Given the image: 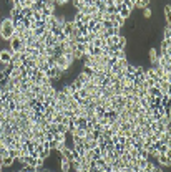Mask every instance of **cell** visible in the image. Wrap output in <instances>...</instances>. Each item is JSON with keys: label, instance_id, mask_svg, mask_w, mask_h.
I'll return each instance as SVG.
<instances>
[{"label": "cell", "instance_id": "1", "mask_svg": "<svg viewBox=\"0 0 171 172\" xmlns=\"http://www.w3.org/2000/svg\"><path fill=\"white\" fill-rule=\"evenodd\" d=\"M0 37H2L5 42H8V40L14 37V23H12V20L8 17H5L2 20V23H0Z\"/></svg>", "mask_w": 171, "mask_h": 172}, {"label": "cell", "instance_id": "2", "mask_svg": "<svg viewBox=\"0 0 171 172\" xmlns=\"http://www.w3.org/2000/svg\"><path fill=\"white\" fill-rule=\"evenodd\" d=\"M158 55H171V40H166V38L161 40Z\"/></svg>", "mask_w": 171, "mask_h": 172}, {"label": "cell", "instance_id": "3", "mask_svg": "<svg viewBox=\"0 0 171 172\" xmlns=\"http://www.w3.org/2000/svg\"><path fill=\"white\" fill-rule=\"evenodd\" d=\"M10 60H12V51H10L8 48H5V50L0 51V63H2L3 66H5V65H8Z\"/></svg>", "mask_w": 171, "mask_h": 172}, {"label": "cell", "instance_id": "4", "mask_svg": "<svg viewBox=\"0 0 171 172\" xmlns=\"http://www.w3.org/2000/svg\"><path fill=\"white\" fill-rule=\"evenodd\" d=\"M156 160H158V164H160L161 167H169L171 165V157L166 156V154H158Z\"/></svg>", "mask_w": 171, "mask_h": 172}, {"label": "cell", "instance_id": "5", "mask_svg": "<svg viewBox=\"0 0 171 172\" xmlns=\"http://www.w3.org/2000/svg\"><path fill=\"white\" fill-rule=\"evenodd\" d=\"M60 170L62 172H70V169H72V162H70L68 159H65L63 156H62V159H60Z\"/></svg>", "mask_w": 171, "mask_h": 172}, {"label": "cell", "instance_id": "6", "mask_svg": "<svg viewBox=\"0 0 171 172\" xmlns=\"http://www.w3.org/2000/svg\"><path fill=\"white\" fill-rule=\"evenodd\" d=\"M150 3H151V0H138V2H136V5H135V8H141V10H143V8H146V7H150Z\"/></svg>", "mask_w": 171, "mask_h": 172}, {"label": "cell", "instance_id": "7", "mask_svg": "<svg viewBox=\"0 0 171 172\" xmlns=\"http://www.w3.org/2000/svg\"><path fill=\"white\" fill-rule=\"evenodd\" d=\"M105 113H107V109H105V108H102V106H97V108H95V118H97V119L105 118Z\"/></svg>", "mask_w": 171, "mask_h": 172}, {"label": "cell", "instance_id": "8", "mask_svg": "<svg viewBox=\"0 0 171 172\" xmlns=\"http://www.w3.org/2000/svg\"><path fill=\"white\" fill-rule=\"evenodd\" d=\"M148 56H150V61H156L158 60V50L156 48H150L148 50Z\"/></svg>", "mask_w": 171, "mask_h": 172}, {"label": "cell", "instance_id": "9", "mask_svg": "<svg viewBox=\"0 0 171 172\" xmlns=\"http://www.w3.org/2000/svg\"><path fill=\"white\" fill-rule=\"evenodd\" d=\"M151 17H153V10H151V7L143 8V18H145V20H150Z\"/></svg>", "mask_w": 171, "mask_h": 172}, {"label": "cell", "instance_id": "10", "mask_svg": "<svg viewBox=\"0 0 171 172\" xmlns=\"http://www.w3.org/2000/svg\"><path fill=\"white\" fill-rule=\"evenodd\" d=\"M72 136H78V137H85L86 136V131L85 129H80V128H76V131L72 134Z\"/></svg>", "mask_w": 171, "mask_h": 172}, {"label": "cell", "instance_id": "11", "mask_svg": "<svg viewBox=\"0 0 171 172\" xmlns=\"http://www.w3.org/2000/svg\"><path fill=\"white\" fill-rule=\"evenodd\" d=\"M32 18H33V20H43V17H42V13H40V12H33Z\"/></svg>", "mask_w": 171, "mask_h": 172}, {"label": "cell", "instance_id": "12", "mask_svg": "<svg viewBox=\"0 0 171 172\" xmlns=\"http://www.w3.org/2000/svg\"><path fill=\"white\" fill-rule=\"evenodd\" d=\"M75 172H81V170H75Z\"/></svg>", "mask_w": 171, "mask_h": 172}]
</instances>
